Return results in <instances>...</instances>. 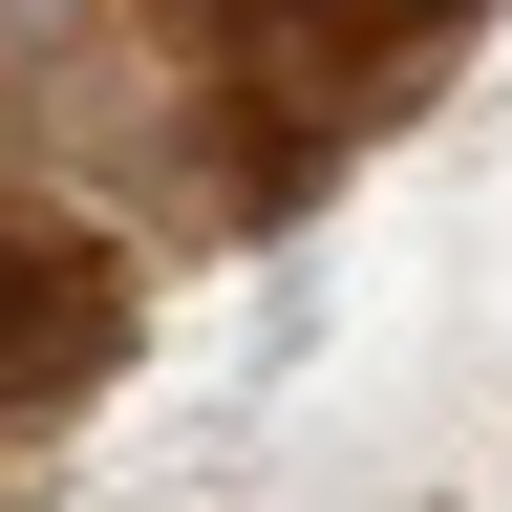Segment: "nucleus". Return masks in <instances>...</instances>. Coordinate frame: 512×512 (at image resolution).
Wrapping results in <instances>:
<instances>
[{"instance_id": "obj_1", "label": "nucleus", "mask_w": 512, "mask_h": 512, "mask_svg": "<svg viewBox=\"0 0 512 512\" xmlns=\"http://www.w3.org/2000/svg\"><path fill=\"white\" fill-rule=\"evenodd\" d=\"M64 363H107V278L22 214V192H0V406H43Z\"/></svg>"}]
</instances>
